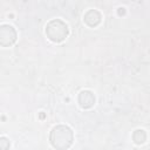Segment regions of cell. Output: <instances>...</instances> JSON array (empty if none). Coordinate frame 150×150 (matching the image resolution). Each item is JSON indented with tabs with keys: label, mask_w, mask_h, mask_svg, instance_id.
I'll return each mask as SVG.
<instances>
[{
	"label": "cell",
	"mask_w": 150,
	"mask_h": 150,
	"mask_svg": "<svg viewBox=\"0 0 150 150\" xmlns=\"http://www.w3.org/2000/svg\"><path fill=\"white\" fill-rule=\"evenodd\" d=\"M49 142L56 150H67L74 142L73 130L64 124L55 125L49 134Z\"/></svg>",
	"instance_id": "obj_1"
},
{
	"label": "cell",
	"mask_w": 150,
	"mask_h": 150,
	"mask_svg": "<svg viewBox=\"0 0 150 150\" xmlns=\"http://www.w3.org/2000/svg\"><path fill=\"white\" fill-rule=\"evenodd\" d=\"M68 26L61 19H53L46 25V35L53 42H62L68 36Z\"/></svg>",
	"instance_id": "obj_2"
},
{
	"label": "cell",
	"mask_w": 150,
	"mask_h": 150,
	"mask_svg": "<svg viewBox=\"0 0 150 150\" xmlns=\"http://www.w3.org/2000/svg\"><path fill=\"white\" fill-rule=\"evenodd\" d=\"M16 41V30L11 25H1L0 26V46L9 47Z\"/></svg>",
	"instance_id": "obj_3"
},
{
	"label": "cell",
	"mask_w": 150,
	"mask_h": 150,
	"mask_svg": "<svg viewBox=\"0 0 150 150\" xmlns=\"http://www.w3.org/2000/svg\"><path fill=\"white\" fill-rule=\"evenodd\" d=\"M77 102L82 109H90L95 104V95L90 90H82L79 94Z\"/></svg>",
	"instance_id": "obj_4"
},
{
	"label": "cell",
	"mask_w": 150,
	"mask_h": 150,
	"mask_svg": "<svg viewBox=\"0 0 150 150\" xmlns=\"http://www.w3.org/2000/svg\"><path fill=\"white\" fill-rule=\"evenodd\" d=\"M102 15L97 9H88L83 15V21L89 27H96L101 22Z\"/></svg>",
	"instance_id": "obj_5"
},
{
	"label": "cell",
	"mask_w": 150,
	"mask_h": 150,
	"mask_svg": "<svg viewBox=\"0 0 150 150\" xmlns=\"http://www.w3.org/2000/svg\"><path fill=\"white\" fill-rule=\"evenodd\" d=\"M132 141L136 144H143L146 141V132L143 129H137L132 134Z\"/></svg>",
	"instance_id": "obj_6"
},
{
	"label": "cell",
	"mask_w": 150,
	"mask_h": 150,
	"mask_svg": "<svg viewBox=\"0 0 150 150\" xmlns=\"http://www.w3.org/2000/svg\"><path fill=\"white\" fill-rule=\"evenodd\" d=\"M11 146V142L7 137H0V150H8Z\"/></svg>",
	"instance_id": "obj_7"
}]
</instances>
